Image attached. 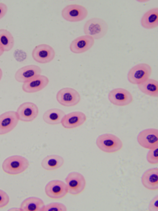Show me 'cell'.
Segmentation results:
<instances>
[{
  "instance_id": "6da1fadb",
  "label": "cell",
  "mask_w": 158,
  "mask_h": 211,
  "mask_svg": "<svg viewBox=\"0 0 158 211\" xmlns=\"http://www.w3.org/2000/svg\"><path fill=\"white\" fill-rule=\"evenodd\" d=\"M29 165V161L24 157L14 155L7 158L4 161L2 168L6 173L10 175H16L25 171Z\"/></svg>"
},
{
  "instance_id": "7a4b0ae2",
  "label": "cell",
  "mask_w": 158,
  "mask_h": 211,
  "mask_svg": "<svg viewBox=\"0 0 158 211\" xmlns=\"http://www.w3.org/2000/svg\"><path fill=\"white\" fill-rule=\"evenodd\" d=\"M108 29L107 22L103 19L94 17L87 20L84 24L83 30L85 35L94 39H100L106 34Z\"/></svg>"
},
{
  "instance_id": "3957f363",
  "label": "cell",
  "mask_w": 158,
  "mask_h": 211,
  "mask_svg": "<svg viewBox=\"0 0 158 211\" xmlns=\"http://www.w3.org/2000/svg\"><path fill=\"white\" fill-rule=\"evenodd\" d=\"M96 144L101 150L109 153L117 152L123 146V142L118 137L108 133L99 136L96 140Z\"/></svg>"
},
{
  "instance_id": "277c9868",
  "label": "cell",
  "mask_w": 158,
  "mask_h": 211,
  "mask_svg": "<svg viewBox=\"0 0 158 211\" xmlns=\"http://www.w3.org/2000/svg\"><path fill=\"white\" fill-rule=\"evenodd\" d=\"M151 67L146 63L138 64L130 69L127 75L128 81L134 84L139 85L148 80L152 73Z\"/></svg>"
},
{
  "instance_id": "5b68a950",
  "label": "cell",
  "mask_w": 158,
  "mask_h": 211,
  "mask_svg": "<svg viewBox=\"0 0 158 211\" xmlns=\"http://www.w3.org/2000/svg\"><path fill=\"white\" fill-rule=\"evenodd\" d=\"M88 14V11L84 6L77 4H70L65 6L61 11V15L65 20L77 22L84 19Z\"/></svg>"
},
{
  "instance_id": "8992f818",
  "label": "cell",
  "mask_w": 158,
  "mask_h": 211,
  "mask_svg": "<svg viewBox=\"0 0 158 211\" xmlns=\"http://www.w3.org/2000/svg\"><path fill=\"white\" fill-rule=\"evenodd\" d=\"M65 182L68 193L73 196L80 194L84 191L86 187L85 177L82 174L76 172L70 173L66 176Z\"/></svg>"
},
{
  "instance_id": "52a82bcc",
  "label": "cell",
  "mask_w": 158,
  "mask_h": 211,
  "mask_svg": "<svg viewBox=\"0 0 158 211\" xmlns=\"http://www.w3.org/2000/svg\"><path fill=\"white\" fill-rule=\"evenodd\" d=\"M56 98L61 105L69 107L77 105L80 101L81 96L75 89L67 87L61 89L57 92Z\"/></svg>"
},
{
  "instance_id": "ba28073f",
  "label": "cell",
  "mask_w": 158,
  "mask_h": 211,
  "mask_svg": "<svg viewBox=\"0 0 158 211\" xmlns=\"http://www.w3.org/2000/svg\"><path fill=\"white\" fill-rule=\"evenodd\" d=\"M32 57L36 62L45 64L50 62L54 58L55 52L50 45L41 44L36 45L33 50Z\"/></svg>"
},
{
  "instance_id": "9c48e42d",
  "label": "cell",
  "mask_w": 158,
  "mask_h": 211,
  "mask_svg": "<svg viewBox=\"0 0 158 211\" xmlns=\"http://www.w3.org/2000/svg\"><path fill=\"white\" fill-rule=\"evenodd\" d=\"M45 192L48 197L57 200L65 197L68 193V190L66 184L64 182L54 180L49 182L46 185Z\"/></svg>"
},
{
  "instance_id": "30bf717a",
  "label": "cell",
  "mask_w": 158,
  "mask_h": 211,
  "mask_svg": "<svg viewBox=\"0 0 158 211\" xmlns=\"http://www.w3.org/2000/svg\"><path fill=\"white\" fill-rule=\"evenodd\" d=\"M137 140L139 144L145 149L150 150L158 148V130L145 129L139 133Z\"/></svg>"
},
{
  "instance_id": "8fae6325",
  "label": "cell",
  "mask_w": 158,
  "mask_h": 211,
  "mask_svg": "<svg viewBox=\"0 0 158 211\" xmlns=\"http://www.w3.org/2000/svg\"><path fill=\"white\" fill-rule=\"evenodd\" d=\"M108 98L112 104L119 106L128 105L133 100L131 93L122 88H115L111 91L109 93Z\"/></svg>"
},
{
  "instance_id": "7c38bea8",
  "label": "cell",
  "mask_w": 158,
  "mask_h": 211,
  "mask_svg": "<svg viewBox=\"0 0 158 211\" xmlns=\"http://www.w3.org/2000/svg\"><path fill=\"white\" fill-rule=\"evenodd\" d=\"M19 120L16 112L8 111L0 115V135L6 134L17 125Z\"/></svg>"
},
{
  "instance_id": "4fadbf2b",
  "label": "cell",
  "mask_w": 158,
  "mask_h": 211,
  "mask_svg": "<svg viewBox=\"0 0 158 211\" xmlns=\"http://www.w3.org/2000/svg\"><path fill=\"white\" fill-rule=\"evenodd\" d=\"M39 109L34 103L30 102L20 105L17 110L19 120L24 122H31L34 120L39 114Z\"/></svg>"
},
{
  "instance_id": "5bb4252c",
  "label": "cell",
  "mask_w": 158,
  "mask_h": 211,
  "mask_svg": "<svg viewBox=\"0 0 158 211\" xmlns=\"http://www.w3.org/2000/svg\"><path fill=\"white\" fill-rule=\"evenodd\" d=\"M41 69L39 66L30 65L19 69L16 72L15 78L18 82L24 83L41 75Z\"/></svg>"
},
{
  "instance_id": "9a60e30c",
  "label": "cell",
  "mask_w": 158,
  "mask_h": 211,
  "mask_svg": "<svg viewBox=\"0 0 158 211\" xmlns=\"http://www.w3.org/2000/svg\"><path fill=\"white\" fill-rule=\"evenodd\" d=\"M94 43V39L91 36L85 35L80 36L70 43V50L75 54H81L90 49Z\"/></svg>"
},
{
  "instance_id": "2e32d148",
  "label": "cell",
  "mask_w": 158,
  "mask_h": 211,
  "mask_svg": "<svg viewBox=\"0 0 158 211\" xmlns=\"http://www.w3.org/2000/svg\"><path fill=\"white\" fill-rule=\"evenodd\" d=\"M49 82V80L47 77L40 75L23 83L22 89L26 93H35L44 88Z\"/></svg>"
},
{
  "instance_id": "e0dca14e",
  "label": "cell",
  "mask_w": 158,
  "mask_h": 211,
  "mask_svg": "<svg viewBox=\"0 0 158 211\" xmlns=\"http://www.w3.org/2000/svg\"><path fill=\"white\" fill-rule=\"evenodd\" d=\"M85 114L80 111H75L65 114L61 123L66 129H72L82 125L86 121Z\"/></svg>"
},
{
  "instance_id": "ac0fdd59",
  "label": "cell",
  "mask_w": 158,
  "mask_h": 211,
  "mask_svg": "<svg viewBox=\"0 0 158 211\" xmlns=\"http://www.w3.org/2000/svg\"><path fill=\"white\" fill-rule=\"evenodd\" d=\"M143 186L148 190L156 191L158 189V168H152L146 170L141 178Z\"/></svg>"
},
{
  "instance_id": "d6986e66",
  "label": "cell",
  "mask_w": 158,
  "mask_h": 211,
  "mask_svg": "<svg viewBox=\"0 0 158 211\" xmlns=\"http://www.w3.org/2000/svg\"><path fill=\"white\" fill-rule=\"evenodd\" d=\"M45 206L44 201L41 199L31 197L22 202L19 209L22 211H44Z\"/></svg>"
},
{
  "instance_id": "ffe728a7",
  "label": "cell",
  "mask_w": 158,
  "mask_h": 211,
  "mask_svg": "<svg viewBox=\"0 0 158 211\" xmlns=\"http://www.w3.org/2000/svg\"><path fill=\"white\" fill-rule=\"evenodd\" d=\"M142 26L146 29H152L158 26V8L148 10L142 16L141 20Z\"/></svg>"
},
{
  "instance_id": "44dd1931",
  "label": "cell",
  "mask_w": 158,
  "mask_h": 211,
  "mask_svg": "<svg viewBox=\"0 0 158 211\" xmlns=\"http://www.w3.org/2000/svg\"><path fill=\"white\" fill-rule=\"evenodd\" d=\"M64 160L61 156L56 155L47 156L42 161L41 166L44 170L53 171L61 167L64 165Z\"/></svg>"
},
{
  "instance_id": "7402d4cb",
  "label": "cell",
  "mask_w": 158,
  "mask_h": 211,
  "mask_svg": "<svg viewBox=\"0 0 158 211\" xmlns=\"http://www.w3.org/2000/svg\"><path fill=\"white\" fill-rule=\"evenodd\" d=\"M65 114L62 110L57 108H53L46 111L43 114V118L46 123L56 125L61 123Z\"/></svg>"
},
{
  "instance_id": "603a6c76",
  "label": "cell",
  "mask_w": 158,
  "mask_h": 211,
  "mask_svg": "<svg viewBox=\"0 0 158 211\" xmlns=\"http://www.w3.org/2000/svg\"><path fill=\"white\" fill-rule=\"evenodd\" d=\"M138 87L141 92L147 95L154 97L158 96V82L156 80L149 79L138 85Z\"/></svg>"
},
{
  "instance_id": "cb8c5ba5",
  "label": "cell",
  "mask_w": 158,
  "mask_h": 211,
  "mask_svg": "<svg viewBox=\"0 0 158 211\" xmlns=\"http://www.w3.org/2000/svg\"><path fill=\"white\" fill-rule=\"evenodd\" d=\"M14 38L11 33L4 28L0 29V44L4 51H8L13 47Z\"/></svg>"
},
{
  "instance_id": "d4e9b609",
  "label": "cell",
  "mask_w": 158,
  "mask_h": 211,
  "mask_svg": "<svg viewBox=\"0 0 158 211\" xmlns=\"http://www.w3.org/2000/svg\"><path fill=\"white\" fill-rule=\"evenodd\" d=\"M66 206L63 204L58 202L52 203L45 206L44 211H65Z\"/></svg>"
},
{
  "instance_id": "484cf974",
  "label": "cell",
  "mask_w": 158,
  "mask_h": 211,
  "mask_svg": "<svg viewBox=\"0 0 158 211\" xmlns=\"http://www.w3.org/2000/svg\"><path fill=\"white\" fill-rule=\"evenodd\" d=\"M158 148L150 149L147 153V160L150 164L156 165L158 163Z\"/></svg>"
},
{
  "instance_id": "4316f807",
  "label": "cell",
  "mask_w": 158,
  "mask_h": 211,
  "mask_svg": "<svg viewBox=\"0 0 158 211\" xmlns=\"http://www.w3.org/2000/svg\"><path fill=\"white\" fill-rule=\"evenodd\" d=\"M9 197L7 194L0 190V209L6 206L9 204Z\"/></svg>"
},
{
  "instance_id": "83f0119b",
  "label": "cell",
  "mask_w": 158,
  "mask_h": 211,
  "mask_svg": "<svg viewBox=\"0 0 158 211\" xmlns=\"http://www.w3.org/2000/svg\"><path fill=\"white\" fill-rule=\"evenodd\" d=\"M158 195L156 196L151 201L148 206L150 211H158Z\"/></svg>"
},
{
  "instance_id": "f1b7e54d",
  "label": "cell",
  "mask_w": 158,
  "mask_h": 211,
  "mask_svg": "<svg viewBox=\"0 0 158 211\" xmlns=\"http://www.w3.org/2000/svg\"><path fill=\"white\" fill-rule=\"evenodd\" d=\"M7 6L4 3L0 2V19L3 17L7 13Z\"/></svg>"
},
{
  "instance_id": "f546056e",
  "label": "cell",
  "mask_w": 158,
  "mask_h": 211,
  "mask_svg": "<svg viewBox=\"0 0 158 211\" xmlns=\"http://www.w3.org/2000/svg\"><path fill=\"white\" fill-rule=\"evenodd\" d=\"M4 52L3 48L0 44V56L3 54Z\"/></svg>"
},
{
  "instance_id": "4dcf8cb0",
  "label": "cell",
  "mask_w": 158,
  "mask_h": 211,
  "mask_svg": "<svg viewBox=\"0 0 158 211\" xmlns=\"http://www.w3.org/2000/svg\"><path fill=\"white\" fill-rule=\"evenodd\" d=\"M2 71L1 69V68H0V81L2 79Z\"/></svg>"
}]
</instances>
